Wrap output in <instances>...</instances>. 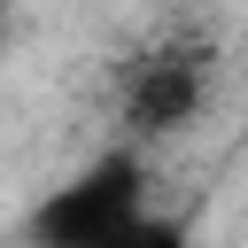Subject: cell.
<instances>
[{
	"mask_svg": "<svg viewBox=\"0 0 248 248\" xmlns=\"http://www.w3.org/2000/svg\"><path fill=\"white\" fill-rule=\"evenodd\" d=\"M140 217H155L147 163H140V147H108L31 209V248H116Z\"/></svg>",
	"mask_w": 248,
	"mask_h": 248,
	"instance_id": "6da1fadb",
	"label": "cell"
},
{
	"mask_svg": "<svg viewBox=\"0 0 248 248\" xmlns=\"http://www.w3.org/2000/svg\"><path fill=\"white\" fill-rule=\"evenodd\" d=\"M240 140H248V124H240Z\"/></svg>",
	"mask_w": 248,
	"mask_h": 248,
	"instance_id": "277c9868",
	"label": "cell"
},
{
	"mask_svg": "<svg viewBox=\"0 0 248 248\" xmlns=\"http://www.w3.org/2000/svg\"><path fill=\"white\" fill-rule=\"evenodd\" d=\"M202 108H209V46L163 39V46H140L124 62V78H116V116H124L132 147L194 132Z\"/></svg>",
	"mask_w": 248,
	"mask_h": 248,
	"instance_id": "7a4b0ae2",
	"label": "cell"
},
{
	"mask_svg": "<svg viewBox=\"0 0 248 248\" xmlns=\"http://www.w3.org/2000/svg\"><path fill=\"white\" fill-rule=\"evenodd\" d=\"M116 248H186V232H178L170 217H140V225H132Z\"/></svg>",
	"mask_w": 248,
	"mask_h": 248,
	"instance_id": "3957f363",
	"label": "cell"
}]
</instances>
